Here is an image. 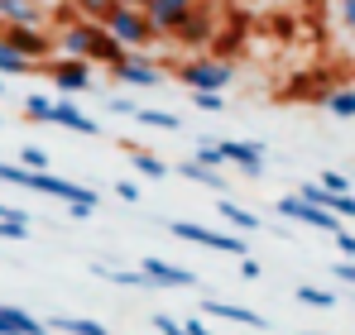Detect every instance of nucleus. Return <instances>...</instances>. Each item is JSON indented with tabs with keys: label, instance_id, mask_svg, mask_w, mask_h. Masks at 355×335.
I'll list each match as a JSON object with an SVG mask.
<instances>
[{
	"label": "nucleus",
	"instance_id": "42",
	"mask_svg": "<svg viewBox=\"0 0 355 335\" xmlns=\"http://www.w3.org/2000/svg\"><path fill=\"white\" fill-rule=\"evenodd\" d=\"M125 5H139V10H149V0H125Z\"/></svg>",
	"mask_w": 355,
	"mask_h": 335
},
{
	"label": "nucleus",
	"instance_id": "1",
	"mask_svg": "<svg viewBox=\"0 0 355 335\" xmlns=\"http://www.w3.org/2000/svg\"><path fill=\"white\" fill-rule=\"evenodd\" d=\"M101 24L116 34L125 48H149V44L159 39V29L149 24V15H144L139 5H125V0H116V5L101 15Z\"/></svg>",
	"mask_w": 355,
	"mask_h": 335
},
{
	"label": "nucleus",
	"instance_id": "25",
	"mask_svg": "<svg viewBox=\"0 0 355 335\" xmlns=\"http://www.w3.org/2000/svg\"><path fill=\"white\" fill-rule=\"evenodd\" d=\"M327 211H336L341 221H355V197L351 192H331V187H327Z\"/></svg>",
	"mask_w": 355,
	"mask_h": 335
},
{
	"label": "nucleus",
	"instance_id": "8",
	"mask_svg": "<svg viewBox=\"0 0 355 335\" xmlns=\"http://www.w3.org/2000/svg\"><path fill=\"white\" fill-rule=\"evenodd\" d=\"M178 44H187V48H202V44H211L216 34H211V10H202V5H192L187 15H182V24L173 29Z\"/></svg>",
	"mask_w": 355,
	"mask_h": 335
},
{
	"label": "nucleus",
	"instance_id": "26",
	"mask_svg": "<svg viewBox=\"0 0 355 335\" xmlns=\"http://www.w3.org/2000/svg\"><path fill=\"white\" fill-rule=\"evenodd\" d=\"M49 115H53V101H49V96H39V91L24 96V120H44V125H49Z\"/></svg>",
	"mask_w": 355,
	"mask_h": 335
},
{
	"label": "nucleus",
	"instance_id": "22",
	"mask_svg": "<svg viewBox=\"0 0 355 335\" xmlns=\"http://www.w3.org/2000/svg\"><path fill=\"white\" fill-rule=\"evenodd\" d=\"M221 216L236 225V230H259V221H254V211H245V206H236V201H226L221 197Z\"/></svg>",
	"mask_w": 355,
	"mask_h": 335
},
{
	"label": "nucleus",
	"instance_id": "19",
	"mask_svg": "<svg viewBox=\"0 0 355 335\" xmlns=\"http://www.w3.org/2000/svg\"><path fill=\"white\" fill-rule=\"evenodd\" d=\"M130 163H135V172H139V177H154V182H164V177H168V163H164L159 154L135 149V154H130Z\"/></svg>",
	"mask_w": 355,
	"mask_h": 335
},
{
	"label": "nucleus",
	"instance_id": "38",
	"mask_svg": "<svg viewBox=\"0 0 355 335\" xmlns=\"http://www.w3.org/2000/svg\"><path fill=\"white\" fill-rule=\"evenodd\" d=\"M111 111H116V115H135L139 106H135V101H125V96H111Z\"/></svg>",
	"mask_w": 355,
	"mask_h": 335
},
{
	"label": "nucleus",
	"instance_id": "3",
	"mask_svg": "<svg viewBox=\"0 0 355 335\" xmlns=\"http://www.w3.org/2000/svg\"><path fill=\"white\" fill-rule=\"evenodd\" d=\"M168 230H173L178 239L202 244V249H216V254H236V259H245V254H250L240 235H216V230H207V225H197V221H173Z\"/></svg>",
	"mask_w": 355,
	"mask_h": 335
},
{
	"label": "nucleus",
	"instance_id": "18",
	"mask_svg": "<svg viewBox=\"0 0 355 335\" xmlns=\"http://www.w3.org/2000/svg\"><path fill=\"white\" fill-rule=\"evenodd\" d=\"M49 326H53V331H62V335H111L101 321H87V316H53Z\"/></svg>",
	"mask_w": 355,
	"mask_h": 335
},
{
	"label": "nucleus",
	"instance_id": "24",
	"mask_svg": "<svg viewBox=\"0 0 355 335\" xmlns=\"http://www.w3.org/2000/svg\"><path fill=\"white\" fill-rule=\"evenodd\" d=\"M135 120H139V125H149V129H178V125H182L178 115H168V111H144V106L135 111Z\"/></svg>",
	"mask_w": 355,
	"mask_h": 335
},
{
	"label": "nucleus",
	"instance_id": "16",
	"mask_svg": "<svg viewBox=\"0 0 355 335\" xmlns=\"http://www.w3.org/2000/svg\"><path fill=\"white\" fill-rule=\"evenodd\" d=\"M202 311H207V316H221V321H240V326H250V331H264V326H269L259 311H250V307H231V302H202Z\"/></svg>",
	"mask_w": 355,
	"mask_h": 335
},
{
	"label": "nucleus",
	"instance_id": "32",
	"mask_svg": "<svg viewBox=\"0 0 355 335\" xmlns=\"http://www.w3.org/2000/svg\"><path fill=\"white\" fill-rule=\"evenodd\" d=\"M322 182H327L331 192H351V177H346V172H336V168H327V172H322Z\"/></svg>",
	"mask_w": 355,
	"mask_h": 335
},
{
	"label": "nucleus",
	"instance_id": "15",
	"mask_svg": "<svg viewBox=\"0 0 355 335\" xmlns=\"http://www.w3.org/2000/svg\"><path fill=\"white\" fill-rule=\"evenodd\" d=\"M49 125H62V129H72V134H101V125L92 120V115H82L72 101H53V115H49Z\"/></svg>",
	"mask_w": 355,
	"mask_h": 335
},
{
	"label": "nucleus",
	"instance_id": "34",
	"mask_svg": "<svg viewBox=\"0 0 355 335\" xmlns=\"http://www.w3.org/2000/svg\"><path fill=\"white\" fill-rule=\"evenodd\" d=\"M331 239H336V249H341L346 259H355V235H351V230H336Z\"/></svg>",
	"mask_w": 355,
	"mask_h": 335
},
{
	"label": "nucleus",
	"instance_id": "41",
	"mask_svg": "<svg viewBox=\"0 0 355 335\" xmlns=\"http://www.w3.org/2000/svg\"><path fill=\"white\" fill-rule=\"evenodd\" d=\"M0 216H24V211H19V206H5V201H0Z\"/></svg>",
	"mask_w": 355,
	"mask_h": 335
},
{
	"label": "nucleus",
	"instance_id": "4",
	"mask_svg": "<svg viewBox=\"0 0 355 335\" xmlns=\"http://www.w3.org/2000/svg\"><path fill=\"white\" fill-rule=\"evenodd\" d=\"M96 34H101V19H87V15H82V19H67L53 39H58V53L62 57H92Z\"/></svg>",
	"mask_w": 355,
	"mask_h": 335
},
{
	"label": "nucleus",
	"instance_id": "17",
	"mask_svg": "<svg viewBox=\"0 0 355 335\" xmlns=\"http://www.w3.org/2000/svg\"><path fill=\"white\" fill-rule=\"evenodd\" d=\"M178 172H182L187 182L211 187V192H221V187H226V182H221V168H207V163H197V159H182V163H178Z\"/></svg>",
	"mask_w": 355,
	"mask_h": 335
},
{
	"label": "nucleus",
	"instance_id": "31",
	"mask_svg": "<svg viewBox=\"0 0 355 335\" xmlns=\"http://www.w3.org/2000/svg\"><path fill=\"white\" fill-rule=\"evenodd\" d=\"M197 111H221V91H192Z\"/></svg>",
	"mask_w": 355,
	"mask_h": 335
},
{
	"label": "nucleus",
	"instance_id": "37",
	"mask_svg": "<svg viewBox=\"0 0 355 335\" xmlns=\"http://www.w3.org/2000/svg\"><path fill=\"white\" fill-rule=\"evenodd\" d=\"M120 201H139V182H116Z\"/></svg>",
	"mask_w": 355,
	"mask_h": 335
},
{
	"label": "nucleus",
	"instance_id": "6",
	"mask_svg": "<svg viewBox=\"0 0 355 335\" xmlns=\"http://www.w3.org/2000/svg\"><path fill=\"white\" fill-rule=\"evenodd\" d=\"M279 216H288V221H297V225H312V230H341V216L336 211H327V206H317V201H302V197H284L279 201Z\"/></svg>",
	"mask_w": 355,
	"mask_h": 335
},
{
	"label": "nucleus",
	"instance_id": "10",
	"mask_svg": "<svg viewBox=\"0 0 355 335\" xmlns=\"http://www.w3.org/2000/svg\"><path fill=\"white\" fill-rule=\"evenodd\" d=\"M149 287H197V273L192 269H178V264H164V259H144L139 264Z\"/></svg>",
	"mask_w": 355,
	"mask_h": 335
},
{
	"label": "nucleus",
	"instance_id": "20",
	"mask_svg": "<svg viewBox=\"0 0 355 335\" xmlns=\"http://www.w3.org/2000/svg\"><path fill=\"white\" fill-rule=\"evenodd\" d=\"M322 101H327V111H331V115L351 120V115H355V82H351V87H336V91H327Z\"/></svg>",
	"mask_w": 355,
	"mask_h": 335
},
{
	"label": "nucleus",
	"instance_id": "7",
	"mask_svg": "<svg viewBox=\"0 0 355 335\" xmlns=\"http://www.w3.org/2000/svg\"><path fill=\"white\" fill-rule=\"evenodd\" d=\"M53 87L62 96L92 91V57H62V62H53Z\"/></svg>",
	"mask_w": 355,
	"mask_h": 335
},
{
	"label": "nucleus",
	"instance_id": "39",
	"mask_svg": "<svg viewBox=\"0 0 355 335\" xmlns=\"http://www.w3.org/2000/svg\"><path fill=\"white\" fill-rule=\"evenodd\" d=\"M341 19H346V29H355V0H341Z\"/></svg>",
	"mask_w": 355,
	"mask_h": 335
},
{
	"label": "nucleus",
	"instance_id": "11",
	"mask_svg": "<svg viewBox=\"0 0 355 335\" xmlns=\"http://www.w3.org/2000/svg\"><path fill=\"white\" fill-rule=\"evenodd\" d=\"M192 5H202V0H149V10H144V15H149V24H154L159 34H173Z\"/></svg>",
	"mask_w": 355,
	"mask_h": 335
},
{
	"label": "nucleus",
	"instance_id": "33",
	"mask_svg": "<svg viewBox=\"0 0 355 335\" xmlns=\"http://www.w3.org/2000/svg\"><path fill=\"white\" fill-rule=\"evenodd\" d=\"M154 326H159V335H187V326L173 321V316H154Z\"/></svg>",
	"mask_w": 355,
	"mask_h": 335
},
{
	"label": "nucleus",
	"instance_id": "23",
	"mask_svg": "<svg viewBox=\"0 0 355 335\" xmlns=\"http://www.w3.org/2000/svg\"><path fill=\"white\" fill-rule=\"evenodd\" d=\"M293 297L302 302V307H336V297H331L327 287H312V282H302V287H297Z\"/></svg>",
	"mask_w": 355,
	"mask_h": 335
},
{
	"label": "nucleus",
	"instance_id": "40",
	"mask_svg": "<svg viewBox=\"0 0 355 335\" xmlns=\"http://www.w3.org/2000/svg\"><path fill=\"white\" fill-rule=\"evenodd\" d=\"M187 335H211V331H207V326H202V321L192 316V321H187Z\"/></svg>",
	"mask_w": 355,
	"mask_h": 335
},
{
	"label": "nucleus",
	"instance_id": "9",
	"mask_svg": "<svg viewBox=\"0 0 355 335\" xmlns=\"http://www.w3.org/2000/svg\"><path fill=\"white\" fill-rule=\"evenodd\" d=\"M111 77L125 82V87H159V82H164V72H159L149 57H135V53L125 57V62H116V67H111Z\"/></svg>",
	"mask_w": 355,
	"mask_h": 335
},
{
	"label": "nucleus",
	"instance_id": "12",
	"mask_svg": "<svg viewBox=\"0 0 355 335\" xmlns=\"http://www.w3.org/2000/svg\"><path fill=\"white\" fill-rule=\"evenodd\" d=\"M221 154H226V163H236L240 172H250V177H259V172H264V149H259V144H250V139H226V144H221Z\"/></svg>",
	"mask_w": 355,
	"mask_h": 335
},
{
	"label": "nucleus",
	"instance_id": "36",
	"mask_svg": "<svg viewBox=\"0 0 355 335\" xmlns=\"http://www.w3.org/2000/svg\"><path fill=\"white\" fill-rule=\"evenodd\" d=\"M259 273H264V269H259V264H254V259H250V254H245V259H240V278H259Z\"/></svg>",
	"mask_w": 355,
	"mask_h": 335
},
{
	"label": "nucleus",
	"instance_id": "13",
	"mask_svg": "<svg viewBox=\"0 0 355 335\" xmlns=\"http://www.w3.org/2000/svg\"><path fill=\"white\" fill-rule=\"evenodd\" d=\"M0 15H5V24H39L44 29L49 0H0Z\"/></svg>",
	"mask_w": 355,
	"mask_h": 335
},
{
	"label": "nucleus",
	"instance_id": "29",
	"mask_svg": "<svg viewBox=\"0 0 355 335\" xmlns=\"http://www.w3.org/2000/svg\"><path fill=\"white\" fill-rule=\"evenodd\" d=\"M67 5H72V10H82L87 19H101V15H106L116 0H67Z\"/></svg>",
	"mask_w": 355,
	"mask_h": 335
},
{
	"label": "nucleus",
	"instance_id": "35",
	"mask_svg": "<svg viewBox=\"0 0 355 335\" xmlns=\"http://www.w3.org/2000/svg\"><path fill=\"white\" fill-rule=\"evenodd\" d=\"M331 273H336L341 282H351V287H355V259H346V254H341V264H336Z\"/></svg>",
	"mask_w": 355,
	"mask_h": 335
},
{
	"label": "nucleus",
	"instance_id": "21",
	"mask_svg": "<svg viewBox=\"0 0 355 335\" xmlns=\"http://www.w3.org/2000/svg\"><path fill=\"white\" fill-rule=\"evenodd\" d=\"M92 273H96V278H106V282H120V287H149L144 269H139V273H130V269H106V264H96Z\"/></svg>",
	"mask_w": 355,
	"mask_h": 335
},
{
	"label": "nucleus",
	"instance_id": "43",
	"mask_svg": "<svg viewBox=\"0 0 355 335\" xmlns=\"http://www.w3.org/2000/svg\"><path fill=\"white\" fill-rule=\"evenodd\" d=\"M0 29H5V15H0Z\"/></svg>",
	"mask_w": 355,
	"mask_h": 335
},
{
	"label": "nucleus",
	"instance_id": "30",
	"mask_svg": "<svg viewBox=\"0 0 355 335\" xmlns=\"http://www.w3.org/2000/svg\"><path fill=\"white\" fill-rule=\"evenodd\" d=\"M19 163L34 168V172H44V168H49V154H44L39 144H29V149H19Z\"/></svg>",
	"mask_w": 355,
	"mask_h": 335
},
{
	"label": "nucleus",
	"instance_id": "2",
	"mask_svg": "<svg viewBox=\"0 0 355 335\" xmlns=\"http://www.w3.org/2000/svg\"><path fill=\"white\" fill-rule=\"evenodd\" d=\"M178 77L187 82V91H226L236 82V67H231V57H192V62H182Z\"/></svg>",
	"mask_w": 355,
	"mask_h": 335
},
{
	"label": "nucleus",
	"instance_id": "5",
	"mask_svg": "<svg viewBox=\"0 0 355 335\" xmlns=\"http://www.w3.org/2000/svg\"><path fill=\"white\" fill-rule=\"evenodd\" d=\"M5 44L19 48L24 57H34V62H44L49 53H58V39L44 34L39 24H5Z\"/></svg>",
	"mask_w": 355,
	"mask_h": 335
},
{
	"label": "nucleus",
	"instance_id": "14",
	"mask_svg": "<svg viewBox=\"0 0 355 335\" xmlns=\"http://www.w3.org/2000/svg\"><path fill=\"white\" fill-rule=\"evenodd\" d=\"M49 321L29 316L24 307H0V335H44Z\"/></svg>",
	"mask_w": 355,
	"mask_h": 335
},
{
	"label": "nucleus",
	"instance_id": "28",
	"mask_svg": "<svg viewBox=\"0 0 355 335\" xmlns=\"http://www.w3.org/2000/svg\"><path fill=\"white\" fill-rule=\"evenodd\" d=\"M197 163L207 168H226V154H221V144H197V154H192Z\"/></svg>",
	"mask_w": 355,
	"mask_h": 335
},
{
	"label": "nucleus",
	"instance_id": "27",
	"mask_svg": "<svg viewBox=\"0 0 355 335\" xmlns=\"http://www.w3.org/2000/svg\"><path fill=\"white\" fill-rule=\"evenodd\" d=\"M0 239H29V216H0Z\"/></svg>",
	"mask_w": 355,
	"mask_h": 335
}]
</instances>
